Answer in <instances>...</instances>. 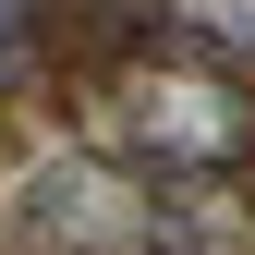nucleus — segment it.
<instances>
[{
  "instance_id": "obj_1",
  "label": "nucleus",
  "mask_w": 255,
  "mask_h": 255,
  "mask_svg": "<svg viewBox=\"0 0 255 255\" xmlns=\"http://www.w3.org/2000/svg\"><path fill=\"white\" fill-rule=\"evenodd\" d=\"M98 146H122L134 170H182V182H231L255 158V98L207 61H122L98 85Z\"/></svg>"
},
{
  "instance_id": "obj_2",
  "label": "nucleus",
  "mask_w": 255,
  "mask_h": 255,
  "mask_svg": "<svg viewBox=\"0 0 255 255\" xmlns=\"http://www.w3.org/2000/svg\"><path fill=\"white\" fill-rule=\"evenodd\" d=\"M12 219L49 255H158V195H134L98 158H37L24 195H12Z\"/></svg>"
},
{
  "instance_id": "obj_3",
  "label": "nucleus",
  "mask_w": 255,
  "mask_h": 255,
  "mask_svg": "<svg viewBox=\"0 0 255 255\" xmlns=\"http://www.w3.org/2000/svg\"><path fill=\"white\" fill-rule=\"evenodd\" d=\"M170 24L219 61H255V0H170Z\"/></svg>"
},
{
  "instance_id": "obj_4",
  "label": "nucleus",
  "mask_w": 255,
  "mask_h": 255,
  "mask_svg": "<svg viewBox=\"0 0 255 255\" xmlns=\"http://www.w3.org/2000/svg\"><path fill=\"white\" fill-rule=\"evenodd\" d=\"M37 61V0H0V85Z\"/></svg>"
}]
</instances>
